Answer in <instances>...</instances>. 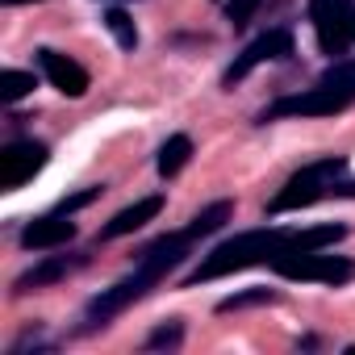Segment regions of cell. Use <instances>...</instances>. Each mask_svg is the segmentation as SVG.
Here are the masks:
<instances>
[{
    "label": "cell",
    "instance_id": "obj_1",
    "mask_svg": "<svg viewBox=\"0 0 355 355\" xmlns=\"http://www.w3.org/2000/svg\"><path fill=\"white\" fill-rule=\"evenodd\" d=\"M230 218H234V201H214V205H205L184 230H171V234L150 239V243L138 251L134 268H130L121 280H113L109 288H101V293L84 305L76 334H96V330H105L109 322H117L130 305H138L142 297H150L175 268H180V263L193 255V247H197L201 239L218 234Z\"/></svg>",
    "mask_w": 355,
    "mask_h": 355
},
{
    "label": "cell",
    "instance_id": "obj_2",
    "mask_svg": "<svg viewBox=\"0 0 355 355\" xmlns=\"http://www.w3.org/2000/svg\"><path fill=\"white\" fill-rule=\"evenodd\" d=\"M347 239L343 222H322V226H259V230H243L234 239H222L209 255H201V263L184 276V288L222 280L230 272H247V268H272L284 251H326L334 243Z\"/></svg>",
    "mask_w": 355,
    "mask_h": 355
},
{
    "label": "cell",
    "instance_id": "obj_3",
    "mask_svg": "<svg viewBox=\"0 0 355 355\" xmlns=\"http://www.w3.org/2000/svg\"><path fill=\"white\" fill-rule=\"evenodd\" d=\"M355 105V59H334L309 88L276 96L255 121H297V117H334Z\"/></svg>",
    "mask_w": 355,
    "mask_h": 355
},
{
    "label": "cell",
    "instance_id": "obj_4",
    "mask_svg": "<svg viewBox=\"0 0 355 355\" xmlns=\"http://www.w3.org/2000/svg\"><path fill=\"white\" fill-rule=\"evenodd\" d=\"M330 197H355V175H351V163L343 155H322V159L297 167L280 184V193L268 201V218L297 214V209H309V205L330 201Z\"/></svg>",
    "mask_w": 355,
    "mask_h": 355
},
{
    "label": "cell",
    "instance_id": "obj_5",
    "mask_svg": "<svg viewBox=\"0 0 355 355\" xmlns=\"http://www.w3.org/2000/svg\"><path fill=\"white\" fill-rule=\"evenodd\" d=\"M101 193H105V184H92V189H80V193H71V197H63L55 209H46V214H38L34 222H26L21 226V234H17V243L26 247V251H59V247H67L71 239H76V214L80 209H88L92 201H101Z\"/></svg>",
    "mask_w": 355,
    "mask_h": 355
},
{
    "label": "cell",
    "instance_id": "obj_6",
    "mask_svg": "<svg viewBox=\"0 0 355 355\" xmlns=\"http://www.w3.org/2000/svg\"><path fill=\"white\" fill-rule=\"evenodd\" d=\"M272 272L301 284H347L355 276V263L347 255H326V251H284L272 263Z\"/></svg>",
    "mask_w": 355,
    "mask_h": 355
},
{
    "label": "cell",
    "instance_id": "obj_7",
    "mask_svg": "<svg viewBox=\"0 0 355 355\" xmlns=\"http://www.w3.org/2000/svg\"><path fill=\"white\" fill-rule=\"evenodd\" d=\"M309 21L318 51L330 59H343L355 42V0H309Z\"/></svg>",
    "mask_w": 355,
    "mask_h": 355
},
{
    "label": "cell",
    "instance_id": "obj_8",
    "mask_svg": "<svg viewBox=\"0 0 355 355\" xmlns=\"http://www.w3.org/2000/svg\"><path fill=\"white\" fill-rule=\"evenodd\" d=\"M293 55H297L293 30H288V26H272V30H263L259 38H251V42L234 55V63L226 67L222 84L234 88V84H243L255 67H263V63H284V59H293Z\"/></svg>",
    "mask_w": 355,
    "mask_h": 355
},
{
    "label": "cell",
    "instance_id": "obj_9",
    "mask_svg": "<svg viewBox=\"0 0 355 355\" xmlns=\"http://www.w3.org/2000/svg\"><path fill=\"white\" fill-rule=\"evenodd\" d=\"M51 163V146L38 138H13L0 146V193H17Z\"/></svg>",
    "mask_w": 355,
    "mask_h": 355
},
{
    "label": "cell",
    "instance_id": "obj_10",
    "mask_svg": "<svg viewBox=\"0 0 355 355\" xmlns=\"http://www.w3.org/2000/svg\"><path fill=\"white\" fill-rule=\"evenodd\" d=\"M34 63H38V71L51 80V88H59V92L71 96V101H80V96L92 88V76H88L71 55H63V51L38 46V51H34Z\"/></svg>",
    "mask_w": 355,
    "mask_h": 355
},
{
    "label": "cell",
    "instance_id": "obj_11",
    "mask_svg": "<svg viewBox=\"0 0 355 355\" xmlns=\"http://www.w3.org/2000/svg\"><path fill=\"white\" fill-rule=\"evenodd\" d=\"M80 268H88V255H84V251H67V255H46L42 263H34L30 272H21V276L13 280V293H17V297H26V293H34V288H51V284H59V280L76 276Z\"/></svg>",
    "mask_w": 355,
    "mask_h": 355
},
{
    "label": "cell",
    "instance_id": "obj_12",
    "mask_svg": "<svg viewBox=\"0 0 355 355\" xmlns=\"http://www.w3.org/2000/svg\"><path fill=\"white\" fill-rule=\"evenodd\" d=\"M163 214V193H150V197H138L134 205H125L121 214H113L105 226H101V234H96V243H113V239H125V234H134V230H142L146 222H155Z\"/></svg>",
    "mask_w": 355,
    "mask_h": 355
},
{
    "label": "cell",
    "instance_id": "obj_13",
    "mask_svg": "<svg viewBox=\"0 0 355 355\" xmlns=\"http://www.w3.org/2000/svg\"><path fill=\"white\" fill-rule=\"evenodd\" d=\"M189 159H193V138L189 134H171L159 146V155H155V171L163 175V180H175V175L189 167Z\"/></svg>",
    "mask_w": 355,
    "mask_h": 355
},
{
    "label": "cell",
    "instance_id": "obj_14",
    "mask_svg": "<svg viewBox=\"0 0 355 355\" xmlns=\"http://www.w3.org/2000/svg\"><path fill=\"white\" fill-rule=\"evenodd\" d=\"M34 88H38V76H34V71H17V67L0 71V105H17V101H26Z\"/></svg>",
    "mask_w": 355,
    "mask_h": 355
},
{
    "label": "cell",
    "instance_id": "obj_15",
    "mask_svg": "<svg viewBox=\"0 0 355 355\" xmlns=\"http://www.w3.org/2000/svg\"><path fill=\"white\" fill-rule=\"evenodd\" d=\"M180 343H184V322H180V318H167V322H159V326L146 334L142 351H175Z\"/></svg>",
    "mask_w": 355,
    "mask_h": 355
},
{
    "label": "cell",
    "instance_id": "obj_16",
    "mask_svg": "<svg viewBox=\"0 0 355 355\" xmlns=\"http://www.w3.org/2000/svg\"><path fill=\"white\" fill-rule=\"evenodd\" d=\"M280 293L276 288H243V293H230L218 301V313H234V309H251V305H276Z\"/></svg>",
    "mask_w": 355,
    "mask_h": 355
},
{
    "label": "cell",
    "instance_id": "obj_17",
    "mask_svg": "<svg viewBox=\"0 0 355 355\" xmlns=\"http://www.w3.org/2000/svg\"><path fill=\"white\" fill-rule=\"evenodd\" d=\"M105 30L113 34V42H117L121 51H138V30H134V21H130L125 9H109V13H105Z\"/></svg>",
    "mask_w": 355,
    "mask_h": 355
},
{
    "label": "cell",
    "instance_id": "obj_18",
    "mask_svg": "<svg viewBox=\"0 0 355 355\" xmlns=\"http://www.w3.org/2000/svg\"><path fill=\"white\" fill-rule=\"evenodd\" d=\"M259 5H263V0H226V21H230L234 30H243V26L259 13Z\"/></svg>",
    "mask_w": 355,
    "mask_h": 355
},
{
    "label": "cell",
    "instance_id": "obj_19",
    "mask_svg": "<svg viewBox=\"0 0 355 355\" xmlns=\"http://www.w3.org/2000/svg\"><path fill=\"white\" fill-rule=\"evenodd\" d=\"M0 5H34V0H0Z\"/></svg>",
    "mask_w": 355,
    "mask_h": 355
}]
</instances>
